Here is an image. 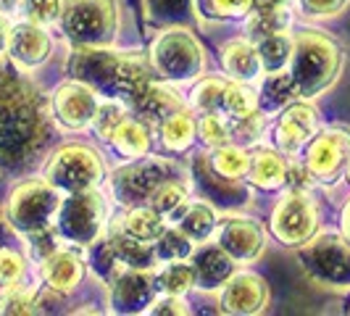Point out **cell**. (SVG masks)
<instances>
[{
    "instance_id": "obj_1",
    "label": "cell",
    "mask_w": 350,
    "mask_h": 316,
    "mask_svg": "<svg viewBox=\"0 0 350 316\" xmlns=\"http://www.w3.org/2000/svg\"><path fill=\"white\" fill-rule=\"evenodd\" d=\"M53 122L42 92L18 71L0 66V174H18L45 153Z\"/></svg>"
},
{
    "instance_id": "obj_2",
    "label": "cell",
    "mask_w": 350,
    "mask_h": 316,
    "mask_svg": "<svg viewBox=\"0 0 350 316\" xmlns=\"http://www.w3.org/2000/svg\"><path fill=\"white\" fill-rule=\"evenodd\" d=\"M69 74L103 95H126L129 101H135L150 85V71L140 58L103 48H79L71 55Z\"/></svg>"
},
{
    "instance_id": "obj_3",
    "label": "cell",
    "mask_w": 350,
    "mask_h": 316,
    "mask_svg": "<svg viewBox=\"0 0 350 316\" xmlns=\"http://www.w3.org/2000/svg\"><path fill=\"white\" fill-rule=\"evenodd\" d=\"M293 69L290 77L295 82L298 95H319L337 79L342 66V53L337 42L321 32H300L293 40Z\"/></svg>"
},
{
    "instance_id": "obj_4",
    "label": "cell",
    "mask_w": 350,
    "mask_h": 316,
    "mask_svg": "<svg viewBox=\"0 0 350 316\" xmlns=\"http://www.w3.org/2000/svg\"><path fill=\"white\" fill-rule=\"evenodd\" d=\"M58 21L74 48H103L116 37V0H61Z\"/></svg>"
},
{
    "instance_id": "obj_5",
    "label": "cell",
    "mask_w": 350,
    "mask_h": 316,
    "mask_svg": "<svg viewBox=\"0 0 350 316\" xmlns=\"http://www.w3.org/2000/svg\"><path fill=\"white\" fill-rule=\"evenodd\" d=\"M61 206V190L48 179L21 182L8 200V222L21 235H37L51 227Z\"/></svg>"
},
{
    "instance_id": "obj_6",
    "label": "cell",
    "mask_w": 350,
    "mask_h": 316,
    "mask_svg": "<svg viewBox=\"0 0 350 316\" xmlns=\"http://www.w3.org/2000/svg\"><path fill=\"white\" fill-rule=\"evenodd\" d=\"M45 179L61 193L90 190L103 179V161L88 145H64L48 161Z\"/></svg>"
},
{
    "instance_id": "obj_7",
    "label": "cell",
    "mask_w": 350,
    "mask_h": 316,
    "mask_svg": "<svg viewBox=\"0 0 350 316\" xmlns=\"http://www.w3.org/2000/svg\"><path fill=\"white\" fill-rule=\"evenodd\" d=\"M300 263L319 285L350 290V243L337 235H321L300 248Z\"/></svg>"
},
{
    "instance_id": "obj_8",
    "label": "cell",
    "mask_w": 350,
    "mask_h": 316,
    "mask_svg": "<svg viewBox=\"0 0 350 316\" xmlns=\"http://www.w3.org/2000/svg\"><path fill=\"white\" fill-rule=\"evenodd\" d=\"M153 66L163 79L187 82L198 77L206 66V55L200 42L187 29H169L153 42Z\"/></svg>"
},
{
    "instance_id": "obj_9",
    "label": "cell",
    "mask_w": 350,
    "mask_h": 316,
    "mask_svg": "<svg viewBox=\"0 0 350 316\" xmlns=\"http://www.w3.org/2000/svg\"><path fill=\"white\" fill-rule=\"evenodd\" d=\"M103 219L105 203L100 193H95L92 187L79 190V193H69V198H61V206L55 213L61 237H66L77 246L95 243L100 229H103Z\"/></svg>"
},
{
    "instance_id": "obj_10",
    "label": "cell",
    "mask_w": 350,
    "mask_h": 316,
    "mask_svg": "<svg viewBox=\"0 0 350 316\" xmlns=\"http://www.w3.org/2000/svg\"><path fill=\"white\" fill-rule=\"evenodd\" d=\"M179 176V166L169 158H148L140 163L124 166L113 174V193L122 206H140L145 203L161 182Z\"/></svg>"
},
{
    "instance_id": "obj_11",
    "label": "cell",
    "mask_w": 350,
    "mask_h": 316,
    "mask_svg": "<svg viewBox=\"0 0 350 316\" xmlns=\"http://www.w3.org/2000/svg\"><path fill=\"white\" fill-rule=\"evenodd\" d=\"M319 213H316L314 200L300 190H293L277 203L271 213V232L284 246H303L314 237Z\"/></svg>"
},
{
    "instance_id": "obj_12",
    "label": "cell",
    "mask_w": 350,
    "mask_h": 316,
    "mask_svg": "<svg viewBox=\"0 0 350 316\" xmlns=\"http://www.w3.org/2000/svg\"><path fill=\"white\" fill-rule=\"evenodd\" d=\"M95 108H98L95 90L85 82H79V79L64 82L53 92V116L69 129L88 127L95 116Z\"/></svg>"
},
{
    "instance_id": "obj_13",
    "label": "cell",
    "mask_w": 350,
    "mask_h": 316,
    "mask_svg": "<svg viewBox=\"0 0 350 316\" xmlns=\"http://www.w3.org/2000/svg\"><path fill=\"white\" fill-rule=\"evenodd\" d=\"M350 161V135L342 129H327L308 145V172L319 179H334Z\"/></svg>"
},
{
    "instance_id": "obj_14",
    "label": "cell",
    "mask_w": 350,
    "mask_h": 316,
    "mask_svg": "<svg viewBox=\"0 0 350 316\" xmlns=\"http://www.w3.org/2000/svg\"><path fill=\"white\" fill-rule=\"evenodd\" d=\"M224 293H221V308L227 314H240V316H250V314H261L269 303V290H266V282L258 277V274H250V272H243V274H234L224 282Z\"/></svg>"
},
{
    "instance_id": "obj_15",
    "label": "cell",
    "mask_w": 350,
    "mask_h": 316,
    "mask_svg": "<svg viewBox=\"0 0 350 316\" xmlns=\"http://www.w3.org/2000/svg\"><path fill=\"white\" fill-rule=\"evenodd\" d=\"M216 243L232 261H253L263 250V229L250 219H227L219 227Z\"/></svg>"
},
{
    "instance_id": "obj_16",
    "label": "cell",
    "mask_w": 350,
    "mask_h": 316,
    "mask_svg": "<svg viewBox=\"0 0 350 316\" xmlns=\"http://www.w3.org/2000/svg\"><path fill=\"white\" fill-rule=\"evenodd\" d=\"M8 55L21 69H35L51 55V37L42 24L24 21L8 29Z\"/></svg>"
},
{
    "instance_id": "obj_17",
    "label": "cell",
    "mask_w": 350,
    "mask_h": 316,
    "mask_svg": "<svg viewBox=\"0 0 350 316\" xmlns=\"http://www.w3.org/2000/svg\"><path fill=\"white\" fill-rule=\"evenodd\" d=\"M153 295H156L153 277L145 269H132L113 282L111 306L119 314H140V311H148V306L153 303Z\"/></svg>"
},
{
    "instance_id": "obj_18",
    "label": "cell",
    "mask_w": 350,
    "mask_h": 316,
    "mask_svg": "<svg viewBox=\"0 0 350 316\" xmlns=\"http://www.w3.org/2000/svg\"><path fill=\"white\" fill-rule=\"evenodd\" d=\"M193 176L198 179L200 193L206 195L213 203H224V206H240L247 203V190L240 187L234 179H221V174L213 169V163H208V158L203 153H198L193 158Z\"/></svg>"
},
{
    "instance_id": "obj_19",
    "label": "cell",
    "mask_w": 350,
    "mask_h": 316,
    "mask_svg": "<svg viewBox=\"0 0 350 316\" xmlns=\"http://www.w3.org/2000/svg\"><path fill=\"white\" fill-rule=\"evenodd\" d=\"M316 132V111L308 103H293L277 122V142H280L282 150L287 153H295L300 145L314 137Z\"/></svg>"
},
{
    "instance_id": "obj_20",
    "label": "cell",
    "mask_w": 350,
    "mask_h": 316,
    "mask_svg": "<svg viewBox=\"0 0 350 316\" xmlns=\"http://www.w3.org/2000/svg\"><path fill=\"white\" fill-rule=\"evenodd\" d=\"M42 277L55 293H69L85 277V263L71 250H53L42 259Z\"/></svg>"
},
{
    "instance_id": "obj_21",
    "label": "cell",
    "mask_w": 350,
    "mask_h": 316,
    "mask_svg": "<svg viewBox=\"0 0 350 316\" xmlns=\"http://www.w3.org/2000/svg\"><path fill=\"white\" fill-rule=\"evenodd\" d=\"M232 259L221 248H203L193 256V272H195V282L206 290H213L219 285L232 277Z\"/></svg>"
},
{
    "instance_id": "obj_22",
    "label": "cell",
    "mask_w": 350,
    "mask_h": 316,
    "mask_svg": "<svg viewBox=\"0 0 350 316\" xmlns=\"http://www.w3.org/2000/svg\"><path fill=\"white\" fill-rule=\"evenodd\" d=\"M221 64L224 69L237 79V82H250L258 77L261 71V61H258V51L247 42V40H232L221 48Z\"/></svg>"
},
{
    "instance_id": "obj_23",
    "label": "cell",
    "mask_w": 350,
    "mask_h": 316,
    "mask_svg": "<svg viewBox=\"0 0 350 316\" xmlns=\"http://www.w3.org/2000/svg\"><path fill=\"white\" fill-rule=\"evenodd\" d=\"M108 246L113 250L116 261L129 266V269H150L153 266V259H156V250L148 246L145 240H137L132 235H126L124 229L113 232L108 237Z\"/></svg>"
},
{
    "instance_id": "obj_24",
    "label": "cell",
    "mask_w": 350,
    "mask_h": 316,
    "mask_svg": "<svg viewBox=\"0 0 350 316\" xmlns=\"http://www.w3.org/2000/svg\"><path fill=\"white\" fill-rule=\"evenodd\" d=\"M247 172H250V179H253L258 187H263V190H274V187L284 185L287 163H284V158H282L280 153L261 148V150H256V153L250 156Z\"/></svg>"
},
{
    "instance_id": "obj_25",
    "label": "cell",
    "mask_w": 350,
    "mask_h": 316,
    "mask_svg": "<svg viewBox=\"0 0 350 316\" xmlns=\"http://www.w3.org/2000/svg\"><path fill=\"white\" fill-rule=\"evenodd\" d=\"M132 103H135V108L140 111L145 119H156V122H163L169 114H174V111H179V108H182V103L176 101L169 90L156 88L153 82L142 90V92L135 98V101H132Z\"/></svg>"
},
{
    "instance_id": "obj_26",
    "label": "cell",
    "mask_w": 350,
    "mask_h": 316,
    "mask_svg": "<svg viewBox=\"0 0 350 316\" xmlns=\"http://www.w3.org/2000/svg\"><path fill=\"white\" fill-rule=\"evenodd\" d=\"M161 137H163V145H166L169 150H176V153L187 150L195 137L193 116H190L185 108H179V111H174V114H169V116L161 122Z\"/></svg>"
},
{
    "instance_id": "obj_27",
    "label": "cell",
    "mask_w": 350,
    "mask_h": 316,
    "mask_svg": "<svg viewBox=\"0 0 350 316\" xmlns=\"http://www.w3.org/2000/svg\"><path fill=\"white\" fill-rule=\"evenodd\" d=\"M111 142H113V148L119 153H124V156L129 158H142L150 150V135H148V129L140 122H132V119H124L116 127V132L111 135Z\"/></svg>"
},
{
    "instance_id": "obj_28",
    "label": "cell",
    "mask_w": 350,
    "mask_h": 316,
    "mask_svg": "<svg viewBox=\"0 0 350 316\" xmlns=\"http://www.w3.org/2000/svg\"><path fill=\"white\" fill-rule=\"evenodd\" d=\"M258 61H261V69H266V74H277L287 66V61L293 58V40L284 37L282 32L277 35H269L258 40Z\"/></svg>"
},
{
    "instance_id": "obj_29",
    "label": "cell",
    "mask_w": 350,
    "mask_h": 316,
    "mask_svg": "<svg viewBox=\"0 0 350 316\" xmlns=\"http://www.w3.org/2000/svg\"><path fill=\"white\" fill-rule=\"evenodd\" d=\"M148 203H150V209L158 211L161 216L179 213V209H185V203H187V187L182 185V176L161 182L156 190H153V195L148 198Z\"/></svg>"
},
{
    "instance_id": "obj_30",
    "label": "cell",
    "mask_w": 350,
    "mask_h": 316,
    "mask_svg": "<svg viewBox=\"0 0 350 316\" xmlns=\"http://www.w3.org/2000/svg\"><path fill=\"white\" fill-rule=\"evenodd\" d=\"M122 229L126 235L137 237V240L150 243V240H158L161 232H163V216L153 209H140V206H137V209L129 211V216L124 219Z\"/></svg>"
},
{
    "instance_id": "obj_31",
    "label": "cell",
    "mask_w": 350,
    "mask_h": 316,
    "mask_svg": "<svg viewBox=\"0 0 350 316\" xmlns=\"http://www.w3.org/2000/svg\"><path fill=\"white\" fill-rule=\"evenodd\" d=\"M295 95H298V90H295V82L290 74H282V71L269 74L261 88V108L263 111H277V108L290 103Z\"/></svg>"
},
{
    "instance_id": "obj_32",
    "label": "cell",
    "mask_w": 350,
    "mask_h": 316,
    "mask_svg": "<svg viewBox=\"0 0 350 316\" xmlns=\"http://www.w3.org/2000/svg\"><path fill=\"white\" fill-rule=\"evenodd\" d=\"M153 24H185L193 16V0H142Z\"/></svg>"
},
{
    "instance_id": "obj_33",
    "label": "cell",
    "mask_w": 350,
    "mask_h": 316,
    "mask_svg": "<svg viewBox=\"0 0 350 316\" xmlns=\"http://www.w3.org/2000/svg\"><path fill=\"white\" fill-rule=\"evenodd\" d=\"M213 227H216V216H213V211H211L206 203H193V206H187L185 213H182V219H179V229H182L190 240H195V243L208 240Z\"/></svg>"
},
{
    "instance_id": "obj_34",
    "label": "cell",
    "mask_w": 350,
    "mask_h": 316,
    "mask_svg": "<svg viewBox=\"0 0 350 316\" xmlns=\"http://www.w3.org/2000/svg\"><path fill=\"white\" fill-rule=\"evenodd\" d=\"M290 27V14L284 11V5L280 8H258L256 16L247 21V37L250 40H263L269 35L284 32Z\"/></svg>"
},
{
    "instance_id": "obj_35",
    "label": "cell",
    "mask_w": 350,
    "mask_h": 316,
    "mask_svg": "<svg viewBox=\"0 0 350 316\" xmlns=\"http://www.w3.org/2000/svg\"><path fill=\"white\" fill-rule=\"evenodd\" d=\"M158 285H161V290H163L166 295H185V293L195 285L193 266L185 263V259H182V261H172L163 272H161Z\"/></svg>"
},
{
    "instance_id": "obj_36",
    "label": "cell",
    "mask_w": 350,
    "mask_h": 316,
    "mask_svg": "<svg viewBox=\"0 0 350 316\" xmlns=\"http://www.w3.org/2000/svg\"><path fill=\"white\" fill-rule=\"evenodd\" d=\"M211 163H213V169H216L221 176L237 179V176H243L247 172V166H250V156H247L245 150H240V148L219 145V148H216V153H213V158H211Z\"/></svg>"
},
{
    "instance_id": "obj_37",
    "label": "cell",
    "mask_w": 350,
    "mask_h": 316,
    "mask_svg": "<svg viewBox=\"0 0 350 316\" xmlns=\"http://www.w3.org/2000/svg\"><path fill=\"white\" fill-rule=\"evenodd\" d=\"M156 253L166 261H182V259L193 256V243L182 229H163L158 237Z\"/></svg>"
},
{
    "instance_id": "obj_38",
    "label": "cell",
    "mask_w": 350,
    "mask_h": 316,
    "mask_svg": "<svg viewBox=\"0 0 350 316\" xmlns=\"http://www.w3.org/2000/svg\"><path fill=\"white\" fill-rule=\"evenodd\" d=\"M224 88L227 82L216 79V77H208L203 79L193 92V103L200 108V111H224Z\"/></svg>"
},
{
    "instance_id": "obj_39",
    "label": "cell",
    "mask_w": 350,
    "mask_h": 316,
    "mask_svg": "<svg viewBox=\"0 0 350 316\" xmlns=\"http://www.w3.org/2000/svg\"><path fill=\"white\" fill-rule=\"evenodd\" d=\"M224 111H229L232 116H245L250 111H256L253 90L240 85V82H229L224 88Z\"/></svg>"
},
{
    "instance_id": "obj_40",
    "label": "cell",
    "mask_w": 350,
    "mask_h": 316,
    "mask_svg": "<svg viewBox=\"0 0 350 316\" xmlns=\"http://www.w3.org/2000/svg\"><path fill=\"white\" fill-rule=\"evenodd\" d=\"M126 116H124V108L119 103H113V101H108V103H98L95 108V116H92V127H95V132L103 137V140H111V135L116 132V127L124 122Z\"/></svg>"
},
{
    "instance_id": "obj_41",
    "label": "cell",
    "mask_w": 350,
    "mask_h": 316,
    "mask_svg": "<svg viewBox=\"0 0 350 316\" xmlns=\"http://www.w3.org/2000/svg\"><path fill=\"white\" fill-rule=\"evenodd\" d=\"M198 135H200V140L206 142V145H211V148L227 145V140H229L227 124H224V119H219L216 111H206V116L198 124Z\"/></svg>"
},
{
    "instance_id": "obj_42",
    "label": "cell",
    "mask_w": 350,
    "mask_h": 316,
    "mask_svg": "<svg viewBox=\"0 0 350 316\" xmlns=\"http://www.w3.org/2000/svg\"><path fill=\"white\" fill-rule=\"evenodd\" d=\"M18 8L27 21H35V24H51L61 16V0H21Z\"/></svg>"
},
{
    "instance_id": "obj_43",
    "label": "cell",
    "mask_w": 350,
    "mask_h": 316,
    "mask_svg": "<svg viewBox=\"0 0 350 316\" xmlns=\"http://www.w3.org/2000/svg\"><path fill=\"white\" fill-rule=\"evenodd\" d=\"M27 263L21 259V253H16L14 248H0V285H16L24 277Z\"/></svg>"
},
{
    "instance_id": "obj_44",
    "label": "cell",
    "mask_w": 350,
    "mask_h": 316,
    "mask_svg": "<svg viewBox=\"0 0 350 316\" xmlns=\"http://www.w3.org/2000/svg\"><path fill=\"white\" fill-rule=\"evenodd\" d=\"M35 300H32V293L29 290H21L16 285H8L5 295L0 298V311L3 314H32L35 308Z\"/></svg>"
},
{
    "instance_id": "obj_45",
    "label": "cell",
    "mask_w": 350,
    "mask_h": 316,
    "mask_svg": "<svg viewBox=\"0 0 350 316\" xmlns=\"http://www.w3.org/2000/svg\"><path fill=\"white\" fill-rule=\"evenodd\" d=\"M263 129V119L256 114V111H250L245 116H237V127H234V137L240 142H253L258 135H261Z\"/></svg>"
},
{
    "instance_id": "obj_46",
    "label": "cell",
    "mask_w": 350,
    "mask_h": 316,
    "mask_svg": "<svg viewBox=\"0 0 350 316\" xmlns=\"http://www.w3.org/2000/svg\"><path fill=\"white\" fill-rule=\"evenodd\" d=\"M211 8V14L216 16H245L247 11L253 8V0H206Z\"/></svg>"
},
{
    "instance_id": "obj_47",
    "label": "cell",
    "mask_w": 350,
    "mask_h": 316,
    "mask_svg": "<svg viewBox=\"0 0 350 316\" xmlns=\"http://www.w3.org/2000/svg\"><path fill=\"white\" fill-rule=\"evenodd\" d=\"M350 0H300L303 11L311 16H332L337 11H342Z\"/></svg>"
},
{
    "instance_id": "obj_48",
    "label": "cell",
    "mask_w": 350,
    "mask_h": 316,
    "mask_svg": "<svg viewBox=\"0 0 350 316\" xmlns=\"http://www.w3.org/2000/svg\"><path fill=\"white\" fill-rule=\"evenodd\" d=\"M148 314L182 316V314H187V306H185L182 295H169V298H161V300H156V303H150V306H148Z\"/></svg>"
},
{
    "instance_id": "obj_49",
    "label": "cell",
    "mask_w": 350,
    "mask_h": 316,
    "mask_svg": "<svg viewBox=\"0 0 350 316\" xmlns=\"http://www.w3.org/2000/svg\"><path fill=\"white\" fill-rule=\"evenodd\" d=\"M18 5H21V0H0V14L5 16V14H14L18 11Z\"/></svg>"
},
{
    "instance_id": "obj_50",
    "label": "cell",
    "mask_w": 350,
    "mask_h": 316,
    "mask_svg": "<svg viewBox=\"0 0 350 316\" xmlns=\"http://www.w3.org/2000/svg\"><path fill=\"white\" fill-rule=\"evenodd\" d=\"M290 0H253L256 8H280V5H287Z\"/></svg>"
},
{
    "instance_id": "obj_51",
    "label": "cell",
    "mask_w": 350,
    "mask_h": 316,
    "mask_svg": "<svg viewBox=\"0 0 350 316\" xmlns=\"http://www.w3.org/2000/svg\"><path fill=\"white\" fill-rule=\"evenodd\" d=\"M8 48V24H5V18L0 14V53Z\"/></svg>"
},
{
    "instance_id": "obj_52",
    "label": "cell",
    "mask_w": 350,
    "mask_h": 316,
    "mask_svg": "<svg viewBox=\"0 0 350 316\" xmlns=\"http://www.w3.org/2000/svg\"><path fill=\"white\" fill-rule=\"evenodd\" d=\"M342 232H345V237H348L350 243V200L348 206H345V211H342Z\"/></svg>"
},
{
    "instance_id": "obj_53",
    "label": "cell",
    "mask_w": 350,
    "mask_h": 316,
    "mask_svg": "<svg viewBox=\"0 0 350 316\" xmlns=\"http://www.w3.org/2000/svg\"><path fill=\"white\" fill-rule=\"evenodd\" d=\"M345 42H348V55H350V21L345 24ZM345 95H348V103H350V77H348V85H345Z\"/></svg>"
},
{
    "instance_id": "obj_54",
    "label": "cell",
    "mask_w": 350,
    "mask_h": 316,
    "mask_svg": "<svg viewBox=\"0 0 350 316\" xmlns=\"http://www.w3.org/2000/svg\"><path fill=\"white\" fill-rule=\"evenodd\" d=\"M348 179H350V166H348Z\"/></svg>"
}]
</instances>
